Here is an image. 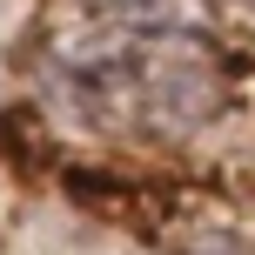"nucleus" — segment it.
I'll list each match as a JSON object with an SVG mask.
<instances>
[{
    "mask_svg": "<svg viewBox=\"0 0 255 255\" xmlns=\"http://www.w3.org/2000/svg\"><path fill=\"white\" fill-rule=\"evenodd\" d=\"M67 88L81 94V108L121 128H202L222 101V61L202 34L121 20V34L74 54Z\"/></svg>",
    "mask_w": 255,
    "mask_h": 255,
    "instance_id": "nucleus-1",
    "label": "nucleus"
},
{
    "mask_svg": "<svg viewBox=\"0 0 255 255\" xmlns=\"http://www.w3.org/2000/svg\"><path fill=\"white\" fill-rule=\"evenodd\" d=\"M242 7H255V0H242Z\"/></svg>",
    "mask_w": 255,
    "mask_h": 255,
    "instance_id": "nucleus-2",
    "label": "nucleus"
}]
</instances>
